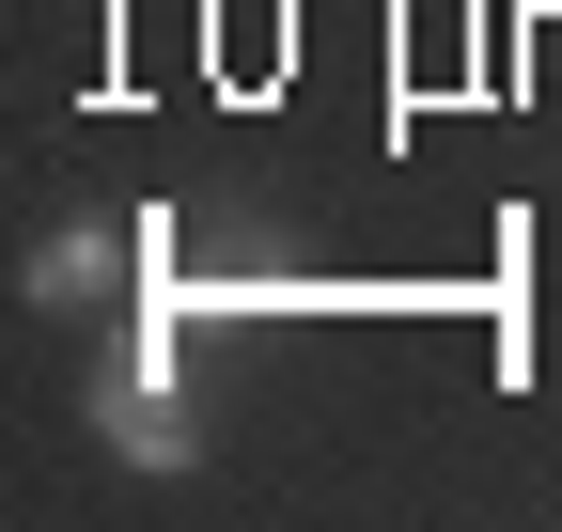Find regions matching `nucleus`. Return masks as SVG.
<instances>
[{
	"instance_id": "2",
	"label": "nucleus",
	"mask_w": 562,
	"mask_h": 532,
	"mask_svg": "<svg viewBox=\"0 0 562 532\" xmlns=\"http://www.w3.org/2000/svg\"><path fill=\"white\" fill-rule=\"evenodd\" d=\"M125 266H140V220H125V235H110V220H63V235L32 251V298H47V313H79V298L125 282Z\"/></svg>"
},
{
	"instance_id": "1",
	"label": "nucleus",
	"mask_w": 562,
	"mask_h": 532,
	"mask_svg": "<svg viewBox=\"0 0 562 532\" xmlns=\"http://www.w3.org/2000/svg\"><path fill=\"white\" fill-rule=\"evenodd\" d=\"M94 439L125 454V470H203V408H188V313H172V282H140L125 345L94 361Z\"/></svg>"
}]
</instances>
